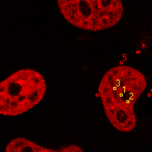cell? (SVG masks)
I'll use <instances>...</instances> for the list:
<instances>
[{
    "mask_svg": "<svg viewBox=\"0 0 152 152\" xmlns=\"http://www.w3.org/2000/svg\"><path fill=\"white\" fill-rule=\"evenodd\" d=\"M58 151H62V152H77V151H83L82 148L80 147L77 146L76 145H66V146H64L58 150Z\"/></svg>",
    "mask_w": 152,
    "mask_h": 152,
    "instance_id": "cell-5",
    "label": "cell"
},
{
    "mask_svg": "<svg viewBox=\"0 0 152 152\" xmlns=\"http://www.w3.org/2000/svg\"><path fill=\"white\" fill-rule=\"evenodd\" d=\"M7 152H51L52 149L44 148L24 137H17L10 141L6 147Z\"/></svg>",
    "mask_w": 152,
    "mask_h": 152,
    "instance_id": "cell-4",
    "label": "cell"
},
{
    "mask_svg": "<svg viewBox=\"0 0 152 152\" xmlns=\"http://www.w3.org/2000/svg\"><path fill=\"white\" fill-rule=\"evenodd\" d=\"M46 88L43 76L37 71L15 72L0 83V113L15 116L28 111L42 100Z\"/></svg>",
    "mask_w": 152,
    "mask_h": 152,
    "instance_id": "cell-2",
    "label": "cell"
},
{
    "mask_svg": "<svg viewBox=\"0 0 152 152\" xmlns=\"http://www.w3.org/2000/svg\"><path fill=\"white\" fill-rule=\"evenodd\" d=\"M146 86L145 75L127 65L114 66L102 76L99 96L107 119L117 130L128 132L134 129V104Z\"/></svg>",
    "mask_w": 152,
    "mask_h": 152,
    "instance_id": "cell-1",
    "label": "cell"
},
{
    "mask_svg": "<svg viewBox=\"0 0 152 152\" xmlns=\"http://www.w3.org/2000/svg\"><path fill=\"white\" fill-rule=\"evenodd\" d=\"M57 4L68 23L91 31L113 27L124 12L122 2L118 0H58Z\"/></svg>",
    "mask_w": 152,
    "mask_h": 152,
    "instance_id": "cell-3",
    "label": "cell"
}]
</instances>
